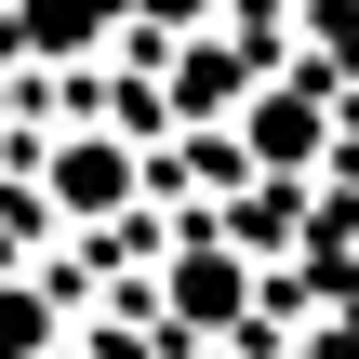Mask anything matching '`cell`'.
<instances>
[{"instance_id":"cell-2","label":"cell","mask_w":359,"mask_h":359,"mask_svg":"<svg viewBox=\"0 0 359 359\" xmlns=\"http://www.w3.org/2000/svg\"><path fill=\"white\" fill-rule=\"evenodd\" d=\"M120 187H133V160H120V147H67V173H53V200H67V213H93V200H120Z\"/></svg>"},{"instance_id":"cell-5","label":"cell","mask_w":359,"mask_h":359,"mask_svg":"<svg viewBox=\"0 0 359 359\" xmlns=\"http://www.w3.org/2000/svg\"><path fill=\"white\" fill-rule=\"evenodd\" d=\"M160 13H200V0H160Z\"/></svg>"},{"instance_id":"cell-1","label":"cell","mask_w":359,"mask_h":359,"mask_svg":"<svg viewBox=\"0 0 359 359\" xmlns=\"http://www.w3.org/2000/svg\"><path fill=\"white\" fill-rule=\"evenodd\" d=\"M306 147H320V93H306V80H280V93L253 107V160H266V173H320Z\"/></svg>"},{"instance_id":"cell-3","label":"cell","mask_w":359,"mask_h":359,"mask_svg":"<svg viewBox=\"0 0 359 359\" xmlns=\"http://www.w3.org/2000/svg\"><path fill=\"white\" fill-rule=\"evenodd\" d=\"M173 293H187V320H226V306H240V266H226V253H187Z\"/></svg>"},{"instance_id":"cell-4","label":"cell","mask_w":359,"mask_h":359,"mask_svg":"<svg viewBox=\"0 0 359 359\" xmlns=\"http://www.w3.org/2000/svg\"><path fill=\"white\" fill-rule=\"evenodd\" d=\"M187 107H240V53H226V40L187 53Z\"/></svg>"}]
</instances>
